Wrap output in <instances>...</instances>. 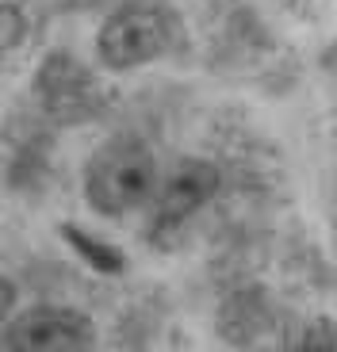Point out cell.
Here are the masks:
<instances>
[{
	"label": "cell",
	"mask_w": 337,
	"mask_h": 352,
	"mask_svg": "<svg viewBox=\"0 0 337 352\" xmlns=\"http://www.w3.org/2000/svg\"><path fill=\"white\" fill-rule=\"evenodd\" d=\"M184 46V23L173 0H119L96 31V58L111 73L161 62Z\"/></svg>",
	"instance_id": "1"
},
{
	"label": "cell",
	"mask_w": 337,
	"mask_h": 352,
	"mask_svg": "<svg viewBox=\"0 0 337 352\" xmlns=\"http://www.w3.org/2000/svg\"><path fill=\"white\" fill-rule=\"evenodd\" d=\"M157 180L153 150L138 134H111L85 161V199L104 219H123L150 203Z\"/></svg>",
	"instance_id": "2"
},
{
	"label": "cell",
	"mask_w": 337,
	"mask_h": 352,
	"mask_svg": "<svg viewBox=\"0 0 337 352\" xmlns=\"http://www.w3.org/2000/svg\"><path fill=\"white\" fill-rule=\"evenodd\" d=\"M35 107L58 126L92 123L104 111V85L73 50H50L31 77Z\"/></svg>",
	"instance_id": "3"
},
{
	"label": "cell",
	"mask_w": 337,
	"mask_h": 352,
	"mask_svg": "<svg viewBox=\"0 0 337 352\" xmlns=\"http://www.w3.org/2000/svg\"><path fill=\"white\" fill-rule=\"evenodd\" d=\"M92 341H96L92 318L73 307H54V302L19 310L4 326L8 352H89Z\"/></svg>",
	"instance_id": "4"
},
{
	"label": "cell",
	"mask_w": 337,
	"mask_h": 352,
	"mask_svg": "<svg viewBox=\"0 0 337 352\" xmlns=\"http://www.w3.org/2000/svg\"><path fill=\"white\" fill-rule=\"evenodd\" d=\"M219 188H222V173H219L215 161L180 157L177 165L157 180V192H153V199H150L153 203V230H157V234L180 230L188 219H195V214L219 195Z\"/></svg>",
	"instance_id": "5"
},
{
	"label": "cell",
	"mask_w": 337,
	"mask_h": 352,
	"mask_svg": "<svg viewBox=\"0 0 337 352\" xmlns=\"http://www.w3.org/2000/svg\"><path fill=\"white\" fill-rule=\"evenodd\" d=\"M62 234H65V241H69V245L80 253V261H89V268H96V272H104V276H119V272L127 268L123 249L107 245V241L92 238V234H85V230L69 226V222L62 226Z\"/></svg>",
	"instance_id": "6"
},
{
	"label": "cell",
	"mask_w": 337,
	"mask_h": 352,
	"mask_svg": "<svg viewBox=\"0 0 337 352\" xmlns=\"http://www.w3.org/2000/svg\"><path fill=\"white\" fill-rule=\"evenodd\" d=\"M23 43H27V16H23V8L12 4V0H0V62H4L12 50H19Z\"/></svg>",
	"instance_id": "7"
},
{
	"label": "cell",
	"mask_w": 337,
	"mask_h": 352,
	"mask_svg": "<svg viewBox=\"0 0 337 352\" xmlns=\"http://www.w3.org/2000/svg\"><path fill=\"white\" fill-rule=\"evenodd\" d=\"M295 352H337V326L329 318H314L307 322L295 341Z\"/></svg>",
	"instance_id": "8"
},
{
	"label": "cell",
	"mask_w": 337,
	"mask_h": 352,
	"mask_svg": "<svg viewBox=\"0 0 337 352\" xmlns=\"http://www.w3.org/2000/svg\"><path fill=\"white\" fill-rule=\"evenodd\" d=\"M50 12H92V8H104V4H111L116 8L119 0H43Z\"/></svg>",
	"instance_id": "9"
},
{
	"label": "cell",
	"mask_w": 337,
	"mask_h": 352,
	"mask_svg": "<svg viewBox=\"0 0 337 352\" xmlns=\"http://www.w3.org/2000/svg\"><path fill=\"white\" fill-rule=\"evenodd\" d=\"M12 307H16V287H12V283L4 280V276H0V329L8 326Z\"/></svg>",
	"instance_id": "10"
}]
</instances>
